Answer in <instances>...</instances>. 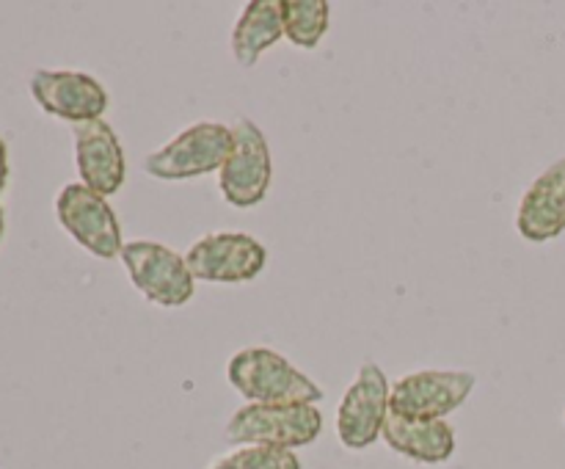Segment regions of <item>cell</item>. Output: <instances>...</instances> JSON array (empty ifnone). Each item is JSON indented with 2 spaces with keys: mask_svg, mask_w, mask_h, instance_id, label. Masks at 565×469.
I'll list each match as a JSON object with an SVG mask.
<instances>
[{
  "mask_svg": "<svg viewBox=\"0 0 565 469\" xmlns=\"http://www.w3.org/2000/svg\"><path fill=\"white\" fill-rule=\"evenodd\" d=\"M226 379L246 401L259 406H298L323 397V390L312 379L292 367L281 353L270 348H243L230 359Z\"/></svg>",
  "mask_w": 565,
  "mask_h": 469,
  "instance_id": "6da1fadb",
  "label": "cell"
},
{
  "mask_svg": "<svg viewBox=\"0 0 565 469\" xmlns=\"http://www.w3.org/2000/svg\"><path fill=\"white\" fill-rule=\"evenodd\" d=\"M323 428V414L309 403L298 406H248L237 408L226 423V439L235 445H268V447H292L312 445Z\"/></svg>",
  "mask_w": 565,
  "mask_h": 469,
  "instance_id": "7a4b0ae2",
  "label": "cell"
},
{
  "mask_svg": "<svg viewBox=\"0 0 565 469\" xmlns=\"http://www.w3.org/2000/svg\"><path fill=\"white\" fill-rule=\"evenodd\" d=\"M232 143H235L232 127L218 121H199L149 154L143 169L158 180H191L215 169L221 171L230 158Z\"/></svg>",
  "mask_w": 565,
  "mask_h": 469,
  "instance_id": "3957f363",
  "label": "cell"
},
{
  "mask_svg": "<svg viewBox=\"0 0 565 469\" xmlns=\"http://www.w3.org/2000/svg\"><path fill=\"white\" fill-rule=\"evenodd\" d=\"M121 263L132 285L152 303L160 307H182L193 298V276L188 270L185 257L166 248L163 243L136 241L121 246Z\"/></svg>",
  "mask_w": 565,
  "mask_h": 469,
  "instance_id": "277c9868",
  "label": "cell"
},
{
  "mask_svg": "<svg viewBox=\"0 0 565 469\" xmlns=\"http://www.w3.org/2000/svg\"><path fill=\"white\" fill-rule=\"evenodd\" d=\"M232 152L218 171V185L232 207H254L270 185V149L252 119L232 125Z\"/></svg>",
  "mask_w": 565,
  "mask_h": 469,
  "instance_id": "5b68a950",
  "label": "cell"
},
{
  "mask_svg": "<svg viewBox=\"0 0 565 469\" xmlns=\"http://www.w3.org/2000/svg\"><path fill=\"white\" fill-rule=\"evenodd\" d=\"M55 213H58L61 226L94 257L110 259L121 254V232L114 207L108 199L94 193L83 182L61 188L55 199Z\"/></svg>",
  "mask_w": 565,
  "mask_h": 469,
  "instance_id": "8992f818",
  "label": "cell"
},
{
  "mask_svg": "<svg viewBox=\"0 0 565 469\" xmlns=\"http://www.w3.org/2000/svg\"><path fill=\"white\" fill-rule=\"evenodd\" d=\"M469 370H419L395 381L390 392V412L414 419H445L475 390Z\"/></svg>",
  "mask_w": 565,
  "mask_h": 469,
  "instance_id": "52a82bcc",
  "label": "cell"
},
{
  "mask_svg": "<svg viewBox=\"0 0 565 469\" xmlns=\"http://www.w3.org/2000/svg\"><path fill=\"white\" fill-rule=\"evenodd\" d=\"M390 392L384 370L373 362L362 364L337 412V434L348 450H364L379 439L390 414Z\"/></svg>",
  "mask_w": 565,
  "mask_h": 469,
  "instance_id": "ba28073f",
  "label": "cell"
},
{
  "mask_svg": "<svg viewBox=\"0 0 565 469\" xmlns=\"http://www.w3.org/2000/svg\"><path fill=\"white\" fill-rule=\"evenodd\" d=\"M268 252L246 232H213L193 243L185 265L202 281H252L263 274Z\"/></svg>",
  "mask_w": 565,
  "mask_h": 469,
  "instance_id": "9c48e42d",
  "label": "cell"
},
{
  "mask_svg": "<svg viewBox=\"0 0 565 469\" xmlns=\"http://www.w3.org/2000/svg\"><path fill=\"white\" fill-rule=\"evenodd\" d=\"M31 94L39 108L75 125L103 119L108 108V92L86 72L36 70L31 75Z\"/></svg>",
  "mask_w": 565,
  "mask_h": 469,
  "instance_id": "30bf717a",
  "label": "cell"
},
{
  "mask_svg": "<svg viewBox=\"0 0 565 469\" xmlns=\"http://www.w3.org/2000/svg\"><path fill=\"white\" fill-rule=\"evenodd\" d=\"M75 132V160L83 177V185L99 196H110L125 182V152L116 138L114 127L105 119L81 121L72 127Z\"/></svg>",
  "mask_w": 565,
  "mask_h": 469,
  "instance_id": "8fae6325",
  "label": "cell"
},
{
  "mask_svg": "<svg viewBox=\"0 0 565 469\" xmlns=\"http://www.w3.org/2000/svg\"><path fill=\"white\" fill-rule=\"evenodd\" d=\"M516 226L533 243L555 241L565 232V158L552 163L519 204Z\"/></svg>",
  "mask_w": 565,
  "mask_h": 469,
  "instance_id": "7c38bea8",
  "label": "cell"
},
{
  "mask_svg": "<svg viewBox=\"0 0 565 469\" xmlns=\"http://www.w3.org/2000/svg\"><path fill=\"white\" fill-rule=\"evenodd\" d=\"M381 436L392 450L419 463H445L456 452V434L445 419H414L390 412Z\"/></svg>",
  "mask_w": 565,
  "mask_h": 469,
  "instance_id": "4fadbf2b",
  "label": "cell"
},
{
  "mask_svg": "<svg viewBox=\"0 0 565 469\" xmlns=\"http://www.w3.org/2000/svg\"><path fill=\"white\" fill-rule=\"evenodd\" d=\"M285 36L281 25V3L276 0H252L237 17L232 31V53L241 66H254L259 55Z\"/></svg>",
  "mask_w": 565,
  "mask_h": 469,
  "instance_id": "5bb4252c",
  "label": "cell"
},
{
  "mask_svg": "<svg viewBox=\"0 0 565 469\" xmlns=\"http://www.w3.org/2000/svg\"><path fill=\"white\" fill-rule=\"evenodd\" d=\"M329 3L326 0H281L285 36L296 47L312 50L329 31Z\"/></svg>",
  "mask_w": 565,
  "mask_h": 469,
  "instance_id": "9a60e30c",
  "label": "cell"
},
{
  "mask_svg": "<svg viewBox=\"0 0 565 469\" xmlns=\"http://www.w3.org/2000/svg\"><path fill=\"white\" fill-rule=\"evenodd\" d=\"M210 469H301V461L285 447L246 445L221 456Z\"/></svg>",
  "mask_w": 565,
  "mask_h": 469,
  "instance_id": "2e32d148",
  "label": "cell"
},
{
  "mask_svg": "<svg viewBox=\"0 0 565 469\" xmlns=\"http://www.w3.org/2000/svg\"><path fill=\"white\" fill-rule=\"evenodd\" d=\"M6 182H9V154H6V141L0 138V193H3Z\"/></svg>",
  "mask_w": 565,
  "mask_h": 469,
  "instance_id": "e0dca14e",
  "label": "cell"
},
{
  "mask_svg": "<svg viewBox=\"0 0 565 469\" xmlns=\"http://www.w3.org/2000/svg\"><path fill=\"white\" fill-rule=\"evenodd\" d=\"M0 235H3V210H0Z\"/></svg>",
  "mask_w": 565,
  "mask_h": 469,
  "instance_id": "ac0fdd59",
  "label": "cell"
}]
</instances>
